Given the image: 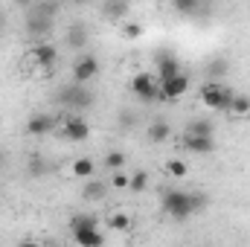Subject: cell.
<instances>
[{
    "mask_svg": "<svg viewBox=\"0 0 250 247\" xmlns=\"http://www.w3.org/2000/svg\"><path fill=\"white\" fill-rule=\"evenodd\" d=\"M128 12H131V3L128 0H102V15L108 21H123Z\"/></svg>",
    "mask_w": 250,
    "mask_h": 247,
    "instance_id": "9a60e30c",
    "label": "cell"
},
{
    "mask_svg": "<svg viewBox=\"0 0 250 247\" xmlns=\"http://www.w3.org/2000/svg\"><path fill=\"white\" fill-rule=\"evenodd\" d=\"M233 90L224 84V82H212L207 79V84L201 87V102L212 111H221V114H230V105H233Z\"/></svg>",
    "mask_w": 250,
    "mask_h": 247,
    "instance_id": "277c9868",
    "label": "cell"
},
{
    "mask_svg": "<svg viewBox=\"0 0 250 247\" xmlns=\"http://www.w3.org/2000/svg\"><path fill=\"white\" fill-rule=\"evenodd\" d=\"M230 114H233V117H248L250 114V96L236 93V96H233V105H230Z\"/></svg>",
    "mask_w": 250,
    "mask_h": 247,
    "instance_id": "603a6c76",
    "label": "cell"
},
{
    "mask_svg": "<svg viewBox=\"0 0 250 247\" xmlns=\"http://www.w3.org/2000/svg\"><path fill=\"white\" fill-rule=\"evenodd\" d=\"M96 224H99V218L90 215V212H76V215H70V233H76V230H90V227H96Z\"/></svg>",
    "mask_w": 250,
    "mask_h": 247,
    "instance_id": "d6986e66",
    "label": "cell"
},
{
    "mask_svg": "<svg viewBox=\"0 0 250 247\" xmlns=\"http://www.w3.org/2000/svg\"><path fill=\"white\" fill-rule=\"evenodd\" d=\"M62 134L70 140V143H84L87 137H90V125L84 117H79V114H73V117H67L62 123Z\"/></svg>",
    "mask_w": 250,
    "mask_h": 247,
    "instance_id": "9c48e42d",
    "label": "cell"
},
{
    "mask_svg": "<svg viewBox=\"0 0 250 247\" xmlns=\"http://www.w3.org/2000/svg\"><path fill=\"white\" fill-rule=\"evenodd\" d=\"M175 73H181V62L172 53H157V79L163 82V79H169Z\"/></svg>",
    "mask_w": 250,
    "mask_h": 247,
    "instance_id": "4fadbf2b",
    "label": "cell"
},
{
    "mask_svg": "<svg viewBox=\"0 0 250 247\" xmlns=\"http://www.w3.org/2000/svg\"><path fill=\"white\" fill-rule=\"evenodd\" d=\"M227 70H230V64L224 62V59H212V62L207 64V76H209L212 82H224Z\"/></svg>",
    "mask_w": 250,
    "mask_h": 247,
    "instance_id": "7402d4cb",
    "label": "cell"
},
{
    "mask_svg": "<svg viewBox=\"0 0 250 247\" xmlns=\"http://www.w3.org/2000/svg\"><path fill=\"white\" fill-rule=\"evenodd\" d=\"M3 26H6V18H3V12H0V32H3Z\"/></svg>",
    "mask_w": 250,
    "mask_h": 247,
    "instance_id": "1f68e13d",
    "label": "cell"
},
{
    "mask_svg": "<svg viewBox=\"0 0 250 247\" xmlns=\"http://www.w3.org/2000/svg\"><path fill=\"white\" fill-rule=\"evenodd\" d=\"M166 172H169L172 178H187L189 166L184 163V160H169V163H166Z\"/></svg>",
    "mask_w": 250,
    "mask_h": 247,
    "instance_id": "f1b7e54d",
    "label": "cell"
},
{
    "mask_svg": "<svg viewBox=\"0 0 250 247\" xmlns=\"http://www.w3.org/2000/svg\"><path fill=\"white\" fill-rule=\"evenodd\" d=\"M187 134H198V137H215V125H212V120L198 117V120L187 123Z\"/></svg>",
    "mask_w": 250,
    "mask_h": 247,
    "instance_id": "ffe728a7",
    "label": "cell"
},
{
    "mask_svg": "<svg viewBox=\"0 0 250 247\" xmlns=\"http://www.w3.org/2000/svg\"><path fill=\"white\" fill-rule=\"evenodd\" d=\"M73 3H90V0H73Z\"/></svg>",
    "mask_w": 250,
    "mask_h": 247,
    "instance_id": "d6a6232c",
    "label": "cell"
},
{
    "mask_svg": "<svg viewBox=\"0 0 250 247\" xmlns=\"http://www.w3.org/2000/svg\"><path fill=\"white\" fill-rule=\"evenodd\" d=\"M131 93L140 102H154V99H160V79L151 76L148 70H143L131 79Z\"/></svg>",
    "mask_w": 250,
    "mask_h": 247,
    "instance_id": "5b68a950",
    "label": "cell"
},
{
    "mask_svg": "<svg viewBox=\"0 0 250 247\" xmlns=\"http://www.w3.org/2000/svg\"><path fill=\"white\" fill-rule=\"evenodd\" d=\"M84 44H87V29L82 23H73L67 29V47L70 50H84Z\"/></svg>",
    "mask_w": 250,
    "mask_h": 247,
    "instance_id": "ac0fdd59",
    "label": "cell"
},
{
    "mask_svg": "<svg viewBox=\"0 0 250 247\" xmlns=\"http://www.w3.org/2000/svg\"><path fill=\"white\" fill-rule=\"evenodd\" d=\"M73 242L79 247H99L105 242V236H102L96 227H90V230H76V233H73Z\"/></svg>",
    "mask_w": 250,
    "mask_h": 247,
    "instance_id": "2e32d148",
    "label": "cell"
},
{
    "mask_svg": "<svg viewBox=\"0 0 250 247\" xmlns=\"http://www.w3.org/2000/svg\"><path fill=\"white\" fill-rule=\"evenodd\" d=\"M53 12H56V0H35L26 12V21H23V29L29 38L35 41H44L50 38L53 32Z\"/></svg>",
    "mask_w": 250,
    "mask_h": 247,
    "instance_id": "7a4b0ae2",
    "label": "cell"
},
{
    "mask_svg": "<svg viewBox=\"0 0 250 247\" xmlns=\"http://www.w3.org/2000/svg\"><path fill=\"white\" fill-rule=\"evenodd\" d=\"M50 169H53V166H50L38 151H32V157L26 160V175H29L32 181H44V178L50 175Z\"/></svg>",
    "mask_w": 250,
    "mask_h": 247,
    "instance_id": "7c38bea8",
    "label": "cell"
},
{
    "mask_svg": "<svg viewBox=\"0 0 250 247\" xmlns=\"http://www.w3.org/2000/svg\"><path fill=\"white\" fill-rule=\"evenodd\" d=\"M189 87H192V82H189V76L181 70V73H175V76H169V79H163L160 82V99L163 102H178L181 96H187Z\"/></svg>",
    "mask_w": 250,
    "mask_h": 247,
    "instance_id": "8992f818",
    "label": "cell"
},
{
    "mask_svg": "<svg viewBox=\"0 0 250 247\" xmlns=\"http://www.w3.org/2000/svg\"><path fill=\"white\" fill-rule=\"evenodd\" d=\"M184 145H187V151L198 154V157H209L218 148L215 137H198V134H184Z\"/></svg>",
    "mask_w": 250,
    "mask_h": 247,
    "instance_id": "8fae6325",
    "label": "cell"
},
{
    "mask_svg": "<svg viewBox=\"0 0 250 247\" xmlns=\"http://www.w3.org/2000/svg\"><path fill=\"white\" fill-rule=\"evenodd\" d=\"M146 137H148V143H166L172 137V125L166 123V120H154V123L148 125Z\"/></svg>",
    "mask_w": 250,
    "mask_h": 247,
    "instance_id": "e0dca14e",
    "label": "cell"
},
{
    "mask_svg": "<svg viewBox=\"0 0 250 247\" xmlns=\"http://www.w3.org/2000/svg\"><path fill=\"white\" fill-rule=\"evenodd\" d=\"M62 3H70V0H62Z\"/></svg>",
    "mask_w": 250,
    "mask_h": 247,
    "instance_id": "e575fe53",
    "label": "cell"
},
{
    "mask_svg": "<svg viewBox=\"0 0 250 247\" xmlns=\"http://www.w3.org/2000/svg\"><path fill=\"white\" fill-rule=\"evenodd\" d=\"M108 227L117 230V233H128V230H131V215H128V212H114V215L108 218Z\"/></svg>",
    "mask_w": 250,
    "mask_h": 247,
    "instance_id": "cb8c5ba5",
    "label": "cell"
},
{
    "mask_svg": "<svg viewBox=\"0 0 250 247\" xmlns=\"http://www.w3.org/2000/svg\"><path fill=\"white\" fill-rule=\"evenodd\" d=\"M96 76H99V59H96V56L79 53V56L73 59V82L87 84V82H93Z\"/></svg>",
    "mask_w": 250,
    "mask_h": 247,
    "instance_id": "52a82bcc",
    "label": "cell"
},
{
    "mask_svg": "<svg viewBox=\"0 0 250 247\" xmlns=\"http://www.w3.org/2000/svg\"><path fill=\"white\" fill-rule=\"evenodd\" d=\"M56 125H59V117H53V114H32L26 120V134L29 137H47L50 131H56Z\"/></svg>",
    "mask_w": 250,
    "mask_h": 247,
    "instance_id": "30bf717a",
    "label": "cell"
},
{
    "mask_svg": "<svg viewBox=\"0 0 250 247\" xmlns=\"http://www.w3.org/2000/svg\"><path fill=\"white\" fill-rule=\"evenodd\" d=\"M128 189H131V192H146V189H148V172H143V169L134 172L131 181H128Z\"/></svg>",
    "mask_w": 250,
    "mask_h": 247,
    "instance_id": "4316f807",
    "label": "cell"
},
{
    "mask_svg": "<svg viewBox=\"0 0 250 247\" xmlns=\"http://www.w3.org/2000/svg\"><path fill=\"white\" fill-rule=\"evenodd\" d=\"M128 181H131V175L125 169H114L111 172V186L114 189H128Z\"/></svg>",
    "mask_w": 250,
    "mask_h": 247,
    "instance_id": "83f0119b",
    "label": "cell"
},
{
    "mask_svg": "<svg viewBox=\"0 0 250 247\" xmlns=\"http://www.w3.org/2000/svg\"><path fill=\"white\" fill-rule=\"evenodd\" d=\"M105 195H108V184L99 181V178H87L84 186H82V198L84 201H105Z\"/></svg>",
    "mask_w": 250,
    "mask_h": 247,
    "instance_id": "5bb4252c",
    "label": "cell"
},
{
    "mask_svg": "<svg viewBox=\"0 0 250 247\" xmlns=\"http://www.w3.org/2000/svg\"><path fill=\"white\" fill-rule=\"evenodd\" d=\"M56 102H59L62 108L84 111V108H93L96 96H93V90H90L87 84H82V82H73V84H64L62 90L56 93Z\"/></svg>",
    "mask_w": 250,
    "mask_h": 247,
    "instance_id": "3957f363",
    "label": "cell"
},
{
    "mask_svg": "<svg viewBox=\"0 0 250 247\" xmlns=\"http://www.w3.org/2000/svg\"><path fill=\"white\" fill-rule=\"evenodd\" d=\"M0 163H3V151H0Z\"/></svg>",
    "mask_w": 250,
    "mask_h": 247,
    "instance_id": "836d02e7",
    "label": "cell"
},
{
    "mask_svg": "<svg viewBox=\"0 0 250 247\" xmlns=\"http://www.w3.org/2000/svg\"><path fill=\"white\" fill-rule=\"evenodd\" d=\"M73 175L82 178V181H87V178L96 175V163L90 157H79V160H73Z\"/></svg>",
    "mask_w": 250,
    "mask_h": 247,
    "instance_id": "44dd1931",
    "label": "cell"
},
{
    "mask_svg": "<svg viewBox=\"0 0 250 247\" xmlns=\"http://www.w3.org/2000/svg\"><path fill=\"white\" fill-rule=\"evenodd\" d=\"M123 35L128 38V41H137V38H143V26L134 23V21H125L123 23Z\"/></svg>",
    "mask_w": 250,
    "mask_h": 247,
    "instance_id": "f546056e",
    "label": "cell"
},
{
    "mask_svg": "<svg viewBox=\"0 0 250 247\" xmlns=\"http://www.w3.org/2000/svg\"><path fill=\"white\" fill-rule=\"evenodd\" d=\"M105 166L114 172V169H125V151H120V148H111L108 154H105Z\"/></svg>",
    "mask_w": 250,
    "mask_h": 247,
    "instance_id": "484cf974",
    "label": "cell"
},
{
    "mask_svg": "<svg viewBox=\"0 0 250 247\" xmlns=\"http://www.w3.org/2000/svg\"><path fill=\"white\" fill-rule=\"evenodd\" d=\"M29 59H32V64H38L41 70H53L59 64V47L50 44V41H35L32 50H29Z\"/></svg>",
    "mask_w": 250,
    "mask_h": 247,
    "instance_id": "ba28073f",
    "label": "cell"
},
{
    "mask_svg": "<svg viewBox=\"0 0 250 247\" xmlns=\"http://www.w3.org/2000/svg\"><path fill=\"white\" fill-rule=\"evenodd\" d=\"M204 201H207V198H204V195H195V192L166 189L160 206H163V212H166L172 221H187V218H192V215L204 206Z\"/></svg>",
    "mask_w": 250,
    "mask_h": 247,
    "instance_id": "6da1fadb",
    "label": "cell"
},
{
    "mask_svg": "<svg viewBox=\"0 0 250 247\" xmlns=\"http://www.w3.org/2000/svg\"><path fill=\"white\" fill-rule=\"evenodd\" d=\"M15 3H21V6H26V9H29V6L35 3V0H15Z\"/></svg>",
    "mask_w": 250,
    "mask_h": 247,
    "instance_id": "4dcf8cb0",
    "label": "cell"
},
{
    "mask_svg": "<svg viewBox=\"0 0 250 247\" xmlns=\"http://www.w3.org/2000/svg\"><path fill=\"white\" fill-rule=\"evenodd\" d=\"M201 3L204 0H172L175 12H181V15H198L201 12Z\"/></svg>",
    "mask_w": 250,
    "mask_h": 247,
    "instance_id": "d4e9b609",
    "label": "cell"
}]
</instances>
